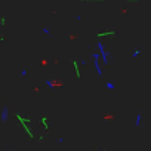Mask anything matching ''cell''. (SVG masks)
<instances>
[{
	"instance_id": "1",
	"label": "cell",
	"mask_w": 151,
	"mask_h": 151,
	"mask_svg": "<svg viewBox=\"0 0 151 151\" xmlns=\"http://www.w3.org/2000/svg\"><path fill=\"white\" fill-rule=\"evenodd\" d=\"M6 114H8V110H5V111L2 113V120H6Z\"/></svg>"
}]
</instances>
